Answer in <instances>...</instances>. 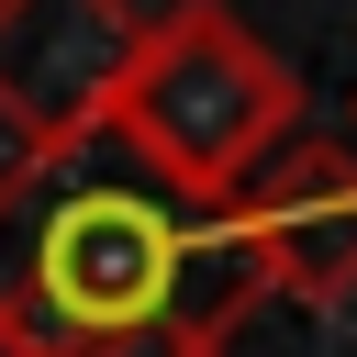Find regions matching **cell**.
Returning a JSON list of instances; mask_svg holds the SVG:
<instances>
[{"instance_id": "cell-1", "label": "cell", "mask_w": 357, "mask_h": 357, "mask_svg": "<svg viewBox=\"0 0 357 357\" xmlns=\"http://www.w3.org/2000/svg\"><path fill=\"white\" fill-rule=\"evenodd\" d=\"M257 301L234 201L145 178L112 134L0 167V357H223Z\"/></svg>"}, {"instance_id": "cell-2", "label": "cell", "mask_w": 357, "mask_h": 357, "mask_svg": "<svg viewBox=\"0 0 357 357\" xmlns=\"http://www.w3.org/2000/svg\"><path fill=\"white\" fill-rule=\"evenodd\" d=\"M100 134L145 178L223 201L268 145L301 134V78H290V56H268V33H245V11L178 0V11H145Z\"/></svg>"}, {"instance_id": "cell-3", "label": "cell", "mask_w": 357, "mask_h": 357, "mask_svg": "<svg viewBox=\"0 0 357 357\" xmlns=\"http://www.w3.org/2000/svg\"><path fill=\"white\" fill-rule=\"evenodd\" d=\"M134 0H0V134L22 156H78L134 67Z\"/></svg>"}, {"instance_id": "cell-4", "label": "cell", "mask_w": 357, "mask_h": 357, "mask_svg": "<svg viewBox=\"0 0 357 357\" xmlns=\"http://www.w3.org/2000/svg\"><path fill=\"white\" fill-rule=\"evenodd\" d=\"M223 201H234V234H245L268 290H290V301H346L357 290V145L290 134Z\"/></svg>"}]
</instances>
